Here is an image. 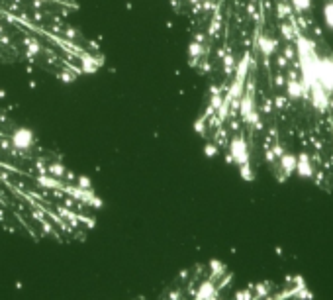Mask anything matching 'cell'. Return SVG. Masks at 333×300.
<instances>
[{
  "label": "cell",
  "instance_id": "1",
  "mask_svg": "<svg viewBox=\"0 0 333 300\" xmlns=\"http://www.w3.org/2000/svg\"><path fill=\"white\" fill-rule=\"evenodd\" d=\"M229 155L228 161L229 163H235V165H243V163H249L251 161V151H249V143L243 136H233L229 140Z\"/></svg>",
  "mask_w": 333,
  "mask_h": 300
},
{
  "label": "cell",
  "instance_id": "2",
  "mask_svg": "<svg viewBox=\"0 0 333 300\" xmlns=\"http://www.w3.org/2000/svg\"><path fill=\"white\" fill-rule=\"evenodd\" d=\"M317 83L333 94V55H321L317 57Z\"/></svg>",
  "mask_w": 333,
  "mask_h": 300
},
{
  "label": "cell",
  "instance_id": "3",
  "mask_svg": "<svg viewBox=\"0 0 333 300\" xmlns=\"http://www.w3.org/2000/svg\"><path fill=\"white\" fill-rule=\"evenodd\" d=\"M308 96H310V102L312 106L316 108L317 112H327V108H329V102H331V94L325 90V88L321 87L319 83H314L312 87L308 88V92H306Z\"/></svg>",
  "mask_w": 333,
  "mask_h": 300
},
{
  "label": "cell",
  "instance_id": "4",
  "mask_svg": "<svg viewBox=\"0 0 333 300\" xmlns=\"http://www.w3.org/2000/svg\"><path fill=\"white\" fill-rule=\"evenodd\" d=\"M286 92H288V98L290 100H300V98H304L306 96V87H304V83H302V79H300L298 71L290 69L288 71V75H286Z\"/></svg>",
  "mask_w": 333,
  "mask_h": 300
},
{
  "label": "cell",
  "instance_id": "5",
  "mask_svg": "<svg viewBox=\"0 0 333 300\" xmlns=\"http://www.w3.org/2000/svg\"><path fill=\"white\" fill-rule=\"evenodd\" d=\"M34 132L32 130H28V128H18L14 130V134H12V138H10V143H12V147L18 149V151H28V149H32L34 147Z\"/></svg>",
  "mask_w": 333,
  "mask_h": 300
},
{
  "label": "cell",
  "instance_id": "6",
  "mask_svg": "<svg viewBox=\"0 0 333 300\" xmlns=\"http://www.w3.org/2000/svg\"><path fill=\"white\" fill-rule=\"evenodd\" d=\"M192 296L196 300H214V298H220V292H218V282L214 279H204V281L198 282L196 290L192 292Z\"/></svg>",
  "mask_w": 333,
  "mask_h": 300
},
{
  "label": "cell",
  "instance_id": "7",
  "mask_svg": "<svg viewBox=\"0 0 333 300\" xmlns=\"http://www.w3.org/2000/svg\"><path fill=\"white\" fill-rule=\"evenodd\" d=\"M255 45H257V49L263 55L264 63H269V59H271V57L277 53V49H279V41L267 34L257 35V37H255Z\"/></svg>",
  "mask_w": 333,
  "mask_h": 300
},
{
  "label": "cell",
  "instance_id": "8",
  "mask_svg": "<svg viewBox=\"0 0 333 300\" xmlns=\"http://www.w3.org/2000/svg\"><path fill=\"white\" fill-rule=\"evenodd\" d=\"M300 178H312L314 176V161L308 153H300L296 159V171H294Z\"/></svg>",
  "mask_w": 333,
  "mask_h": 300
},
{
  "label": "cell",
  "instance_id": "9",
  "mask_svg": "<svg viewBox=\"0 0 333 300\" xmlns=\"http://www.w3.org/2000/svg\"><path fill=\"white\" fill-rule=\"evenodd\" d=\"M296 159L298 155L296 153H282L281 157H279V165H281V181L284 176H290L294 175V171H296Z\"/></svg>",
  "mask_w": 333,
  "mask_h": 300
},
{
  "label": "cell",
  "instance_id": "10",
  "mask_svg": "<svg viewBox=\"0 0 333 300\" xmlns=\"http://www.w3.org/2000/svg\"><path fill=\"white\" fill-rule=\"evenodd\" d=\"M204 55V43L200 41V39H194L190 41V45H188V57H190V61L192 63H198V59Z\"/></svg>",
  "mask_w": 333,
  "mask_h": 300
},
{
  "label": "cell",
  "instance_id": "11",
  "mask_svg": "<svg viewBox=\"0 0 333 300\" xmlns=\"http://www.w3.org/2000/svg\"><path fill=\"white\" fill-rule=\"evenodd\" d=\"M290 6L296 14H304L312 8V0H290Z\"/></svg>",
  "mask_w": 333,
  "mask_h": 300
},
{
  "label": "cell",
  "instance_id": "12",
  "mask_svg": "<svg viewBox=\"0 0 333 300\" xmlns=\"http://www.w3.org/2000/svg\"><path fill=\"white\" fill-rule=\"evenodd\" d=\"M321 14H323V22H325V26H327L329 30H333V0H329V2H325V4H323Z\"/></svg>",
  "mask_w": 333,
  "mask_h": 300
},
{
  "label": "cell",
  "instance_id": "13",
  "mask_svg": "<svg viewBox=\"0 0 333 300\" xmlns=\"http://www.w3.org/2000/svg\"><path fill=\"white\" fill-rule=\"evenodd\" d=\"M239 175H241V178L247 181V183L255 181V171H253V167H251V161H249V163H243V165H239Z\"/></svg>",
  "mask_w": 333,
  "mask_h": 300
},
{
  "label": "cell",
  "instance_id": "14",
  "mask_svg": "<svg viewBox=\"0 0 333 300\" xmlns=\"http://www.w3.org/2000/svg\"><path fill=\"white\" fill-rule=\"evenodd\" d=\"M235 67H237V61H235V57L228 53V55H224V71L231 75V73H235Z\"/></svg>",
  "mask_w": 333,
  "mask_h": 300
},
{
  "label": "cell",
  "instance_id": "15",
  "mask_svg": "<svg viewBox=\"0 0 333 300\" xmlns=\"http://www.w3.org/2000/svg\"><path fill=\"white\" fill-rule=\"evenodd\" d=\"M281 32H282V35H284V39H286V41H292V39L296 37V32H294V28H292V24H290V22H282Z\"/></svg>",
  "mask_w": 333,
  "mask_h": 300
},
{
  "label": "cell",
  "instance_id": "16",
  "mask_svg": "<svg viewBox=\"0 0 333 300\" xmlns=\"http://www.w3.org/2000/svg\"><path fill=\"white\" fill-rule=\"evenodd\" d=\"M290 10H292V6H290V4H284V2H279V4H277V14H279L281 20H284V18H290Z\"/></svg>",
  "mask_w": 333,
  "mask_h": 300
},
{
  "label": "cell",
  "instance_id": "17",
  "mask_svg": "<svg viewBox=\"0 0 333 300\" xmlns=\"http://www.w3.org/2000/svg\"><path fill=\"white\" fill-rule=\"evenodd\" d=\"M204 155L210 159H214L218 155V143H216V141H210V143L204 145Z\"/></svg>",
  "mask_w": 333,
  "mask_h": 300
},
{
  "label": "cell",
  "instance_id": "18",
  "mask_svg": "<svg viewBox=\"0 0 333 300\" xmlns=\"http://www.w3.org/2000/svg\"><path fill=\"white\" fill-rule=\"evenodd\" d=\"M233 296H235V298H245V300H251V298H255V294H253V292H251V290H239V292H235V294H233Z\"/></svg>",
  "mask_w": 333,
  "mask_h": 300
},
{
  "label": "cell",
  "instance_id": "19",
  "mask_svg": "<svg viewBox=\"0 0 333 300\" xmlns=\"http://www.w3.org/2000/svg\"><path fill=\"white\" fill-rule=\"evenodd\" d=\"M77 183H79V187H81V189H90V178H88V176H79V178H77Z\"/></svg>",
  "mask_w": 333,
  "mask_h": 300
},
{
  "label": "cell",
  "instance_id": "20",
  "mask_svg": "<svg viewBox=\"0 0 333 300\" xmlns=\"http://www.w3.org/2000/svg\"><path fill=\"white\" fill-rule=\"evenodd\" d=\"M284 57H286V59H296V49L290 47V45H286V47H284Z\"/></svg>",
  "mask_w": 333,
  "mask_h": 300
},
{
  "label": "cell",
  "instance_id": "21",
  "mask_svg": "<svg viewBox=\"0 0 333 300\" xmlns=\"http://www.w3.org/2000/svg\"><path fill=\"white\" fill-rule=\"evenodd\" d=\"M275 106L277 108H284L286 106V98L284 96H275Z\"/></svg>",
  "mask_w": 333,
  "mask_h": 300
},
{
  "label": "cell",
  "instance_id": "22",
  "mask_svg": "<svg viewBox=\"0 0 333 300\" xmlns=\"http://www.w3.org/2000/svg\"><path fill=\"white\" fill-rule=\"evenodd\" d=\"M275 81H277V83H275L277 87H284V85H286V79H284L282 75H277V79H275Z\"/></svg>",
  "mask_w": 333,
  "mask_h": 300
},
{
  "label": "cell",
  "instance_id": "23",
  "mask_svg": "<svg viewBox=\"0 0 333 300\" xmlns=\"http://www.w3.org/2000/svg\"><path fill=\"white\" fill-rule=\"evenodd\" d=\"M279 67H281V69H286V57H279Z\"/></svg>",
  "mask_w": 333,
  "mask_h": 300
}]
</instances>
